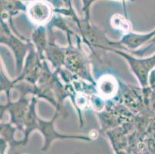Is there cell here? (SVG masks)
<instances>
[{"label": "cell", "mask_w": 155, "mask_h": 154, "mask_svg": "<svg viewBox=\"0 0 155 154\" xmlns=\"http://www.w3.org/2000/svg\"><path fill=\"white\" fill-rule=\"evenodd\" d=\"M29 16L32 21L41 23L49 19L50 9L47 4L41 2H36L32 4L29 8Z\"/></svg>", "instance_id": "obj_1"}, {"label": "cell", "mask_w": 155, "mask_h": 154, "mask_svg": "<svg viewBox=\"0 0 155 154\" xmlns=\"http://www.w3.org/2000/svg\"><path fill=\"white\" fill-rule=\"evenodd\" d=\"M137 65L131 64L134 70L137 73V76H139L138 78L140 79L142 84H146L149 71H150L155 66V55L143 60H137Z\"/></svg>", "instance_id": "obj_2"}, {"label": "cell", "mask_w": 155, "mask_h": 154, "mask_svg": "<svg viewBox=\"0 0 155 154\" xmlns=\"http://www.w3.org/2000/svg\"><path fill=\"white\" fill-rule=\"evenodd\" d=\"M107 89H109V90L110 91L111 93H113L114 92V83L111 80H107L106 81H104V83H102L101 87V90L104 95L106 94V92H107Z\"/></svg>", "instance_id": "obj_3"}]
</instances>
